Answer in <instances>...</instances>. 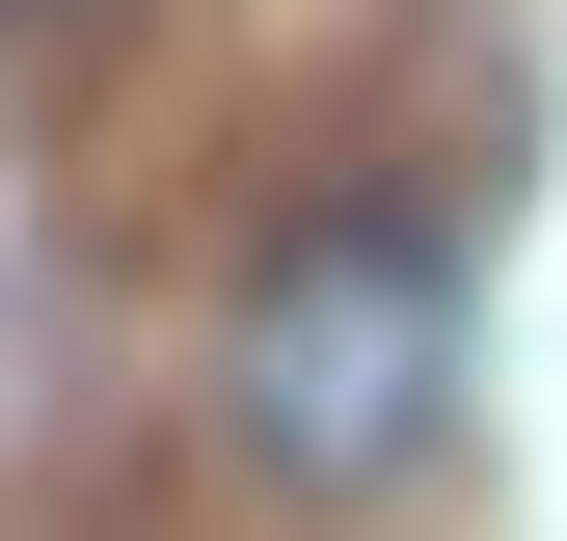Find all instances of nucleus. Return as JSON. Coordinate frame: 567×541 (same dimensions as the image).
Listing matches in <instances>:
<instances>
[{"label": "nucleus", "mask_w": 567, "mask_h": 541, "mask_svg": "<svg viewBox=\"0 0 567 541\" xmlns=\"http://www.w3.org/2000/svg\"><path fill=\"white\" fill-rule=\"evenodd\" d=\"M217 433H244L298 514H379L405 460L460 433V217H433V190H298V217L244 244Z\"/></svg>", "instance_id": "f257e3e1"}, {"label": "nucleus", "mask_w": 567, "mask_h": 541, "mask_svg": "<svg viewBox=\"0 0 567 541\" xmlns=\"http://www.w3.org/2000/svg\"><path fill=\"white\" fill-rule=\"evenodd\" d=\"M0 28H54V0H0Z\"/></svg>", "instance_id": "f03ea898"}]
</instances>
